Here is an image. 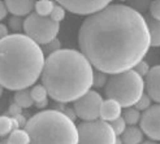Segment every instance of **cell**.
<instances>
[{"instance_id":"cell-21","label":"cell","mask_w":160,"mask_h":144,"mask_svg":"<svg viewBox=\"0 0 160 144\" xmlns=\"http://www.w3.org/2000/svg\"><path fill=\"white\" fill-rule=\"evenodd\" d=\"M30 94H31V98H33L34 103H38V101H42V100L47 99V95H48V92H47L46 87L43 84L33 86L31 90H30Z\"/></svg>"},{"instance_id":"cell-6","label":"cell","mask_w":160,"mask_h":144,"mask_svg":"<svg viewBox=\"0 0 160 144\" xmlns=\"http://www.w3.org/2000/svg\"><path fill=\"white\" fill-rule=\"evenodd\" d=\"M25 34L39 46H44L52 39L58 38L60 31V22L53 21L51 17H43L38 13H30L23 23Z\"/></svg>"},{"instance_id":"cell-31","label":"cell","mask_w":160,"mask_h":144,"mask_svg":"<svg viewBox=\"0 0 160 144\" xmlns=\"http://www.w3.org/2000/svg\"><path fill=\"white\" fill-rule=\"evenodd\" d=\"M20 113H22V108L18 105L17 103H12L11 104V107H9V109H8V114L7 116H9V117H13V116H16V114H20Z\"/></svg>"},{"instance_id":"cell-17","label":"cell","mask_w":160,"mask_h":144,"mask_svg":"<svg viewBox=\"0 0 160 144\" xmlns=\"http://www.w3.org/2000/svg\"><path fill=\"white\" fill-rule=\"evenodd\" d=\"M16 129H20V126L13 117L0 116V137H7Z\"/></svg>"},{"instance_id":"cell-39","label":"cell","mask_w":160,"mask_h":144,"mask_svg":"<svg viewBox=\"0 0 160 144\" xmlns=\"http://www.w3.org/2000/svg\"><path fill=\"white\" fill-rule=\"evenodd\" d=\"M3 89H4V87H3L2 84H0V96H2V94H3Z\"/></svg>"},{"instance_id":"cell-16","label":"cell","mask_w":160,"mask_h":144,"mask_svg":"<svg viewBox=\"0 0 160 144\" xmlns=\"http://www.w3.org/2000/svg\"><path fill=\"white\" fill-rule=\"evenodd\" d=\"M5 144H30V135L23 129H16L8 135Z\"/></svg>"},{"instance_id":"cell-35","label":"cell","mask_w":160,"mask_h":144,"mask_svg":"<svg viewBox=\"0 0 160 144\" xmlns=\"http://www.w3.org/2000/svg\"><path fill=\"white\" fill-rule=\"evenodd\" d=\"M9 35V31H8V27L5 25H3V23H0V41L2 39H4L5 36Z\"/></svg>"},{"instance_id":"cell-2","label":"cell","mask_w":160,"mask_h":144,"mask_svg":"<svg viewBox=\"0 0 160 144\" xmlns=\"http://www.w3.org/2000/svg\"><path fill=\"white\" fill-rule=\"evenodd\" d=\"M94 66L77 50H59L46 59L42 84L58 103L76 101L92 87Z\"/></svg>"},{"instance_id":"cell-8","label":"cell","mask_w":160,"mask_h":144,"mask_svg":"<svg viewBox=\"0 0 160 144\" xmlns=\"http://www.w3.org/2000/svg\"><path fill=\"white\" fill-rule=\"evenodd\" d=\"M102 104L103 99L100 94L90 90L74 101L73 109L76 110L78 118L83 119V121H95V119H98V117H100Z\"/></svg>"},{"instance_id":"cell-32","label":"cell","mask_w":160,"mask_h":144,"mask_svg":"<svg viewBox=\"0 0 160 144\" xmlns=\"http://www.w3.org/2000/svg\"><path fill=\"white\" fill-rule=\"evenodd\" d=\"M13 118L16 119V121H17V123H18V126H20V129H21V127H25V126H26V123H28V119H26V117L23 116L22 113L13 116Z\"/></svg>"},{"instance_id":"cell-18","label":"cell","mask_w":160,"mask_h":144,"mask_svg":"<svg viewBox=\"0 0 160 144\" xmlns=\"http://www.w3.org/2000/svg\"><path fill=\"white\" fill-rule=\"evenodd\" d=\"M14 103H17L21 108H30L34 104V100L31 98L30 90L23 89V90H18L14 94Z\"/></svg>"},{"instance_id":"cell-13","label":"cell","mask_w":160,"mask_h":144,"mask_svg":"<svg viewBox=\"0 0 160 144\" xmlns=\"http://www.w3.org/2000/svg\"><path fill=\"white\" fill-rule=\"evenodd\" d=\"M121 105L113 99H108L103 100L102 108H100V118L103 121L107 122H112L115 121L116 118L121 117Z\"/></svg>"},{"instance_id":"cell-22","label":"cell","mask_w":160,"mask_h":144,"mask_svg":"<svg viewBox=\"0 0 160 144\" xmlns=\"http://www.w3.org/2000/svg\"><path fill=\"white\" fill-rule=\"evenodd\" d=\"M108 82V77L106 73L103 71H94V78H92V87H97V89H100V87H106Z\"/></svg>"},{"instance_id":"cell-24","label":"cell","mask_w":160,"mask_h":144,"mask_svg":"<svg viewBox=\"0 0 160 144\" xmlns=\"http://www.w3.org/2000/svg\"><path fill=\"white\" fill-rule=\"evenodd\" d=\"M111 126H112V129H113L115 134L118 137V135H121V134L125 131V129H126V122H125L124 117H118V118L115 119V121L111 122Z\"/></svg>"},{"instance_id":"cell-27","label":"cell","mask_w":160,"mask_h":144,"mask_svg":"<svg viewBox=\"0 0 160 144\" xmlns=\"http://www.w3.org/2000/svg\"><path fill=\"white\" fill-rule=\"evenodd\" d=\"M134 107L137 108L139 112H142V110H147V109L151 107V98H150L147 94H143V95L141 96V99L137 101V104H135Z\"/></svg>"},{"instance_id":"cell-28","label":"cell","mask_w":160,"mask_h":144,"mask_svg":"<svg viewBox=\"0 0 160 144\" xmlns=\"http://www.w3.org/2000/svg\"><path fill=\"white\" fill-rule=\"evenodd\" d=\"M133 69L137 71V73H138L141 77L145 78V77L148 74V71H150V65H148V62H146L145 60H142V61H139Z\"/></svg>"},{"instance_id":"cell-34","label":"cell","mask_w":160,"mask_h":144,"mask_svg":"<svg viewBox=\"0 0 160 144\" xmlns=\"http://www.w3.org/2000/svg\"><path fill=\"white\" fill-rule=\"evenodd\" d=\"M62 112L67 114V117H69V118L72 119V121H74L76 117H77V114H76V110H74V109H72V108H65V109H64Z\"/></svg>"},{"instance_id":"cell-10","label":"cell","mask_w":160,"mask_h":144,"mask_svg":"<svg viewBox=\"0 0 160 144\" xmlns=\"http://www.w3.org/2000/svg\"><path fill=\"white\" fill-rule=\"evenodd\" d=\"M141 129L151 140H160V104L151 105L141 117Z\"/></svg>"},{"instance_id":"cell-14","label":"cell","mask_w":160,"mask_h":144,"mask_svg":"<svg viewBox=\"0 0 160 144\" xmlns=\"http://www.w3.org/2000/svg\"><path fill=\"white\" fill-rule=\"evenodd\" d=\"M121 140L124 144H141L143 142V131L137 126H129L121 134Z\"/></svg>"},{"instance_id":"cell-7","label":"cell","mask_w":160,"mask_h":144,"mask_svg":"<svg viewBox=\"0 0 160 144\" xmlns=\"http://www.w3.org/2000/svg\"><path fill=\"white\" fill-rule=\"evenodd\" d=\"M78 144H115L117 135L103 119L85 121L78 126Z\"/></svg>"},{"instance_id":"cell-4","label":"cell","mask_w":160,"mask_h":144,"mask_svg":"<svg viewBox=\"0 0 160 144\" xmlns=\"http://www.w3.org/2000/svg\"><path fill=\"white\" fill-rule=\"evenodd\" d=\"M30 144H78V127L61 110L50 109L34 114L25 126Z\"/></svg>"},{"instance_id":"cell-37","label":"cell","mask_w":160,"mask_h":144,"mask_svg":"<svg viewBox=\"0 0 160 144\" xmlns=\"http://www.w3.org/2000/svg\"><path fill=\"white\" fill-rule=\"evenodd\" d=\"M141 144H158L155 140H147V142H142Z\"/></svg>"},{"instance_id":"cell-36","label":"cell","mask_w":160,"mask_h":144,"mask_svg":"<svg viewBox=\"0 0 160 144\" xmlns=\"http://www.w3.org/2000/svg\"><path fill=\"white\" fill-rule=\"evenodd\" d=\"M47 105H48V100H47V99H44V100H42V101L35 103V107H37L38 109H43V108H46Z\"/></svg>"},{"instance_id":"cell-15","label":"cell","mask_w":160,"mask_h":144,"mask_svg":"<svg viewBox=\"0 0 160 144\" xmlns=\"http://www.w3.org/2000/svg\"><path fill=\"white\" fill-rule=\"evenodd\" d=\"M146 22L151 36V47H160V20L154 18L152 16H146Z\"/></svg>"},{"instance_id":"cell-23","label":"cell","mask_w":160,"mask_h":144,"mask_svg":"<svg viewBox=\"0 0 160 144\" xmlns=\"http://www.w3.org/2000/svg\"><path fill=\"white\" fill-rule=\"evenodd\" d=\"M151 3H152L151 0H132V3H130L129 7H132L133 9H135L137 12L142 13V12L150 9Z\"/></svg>"},{"instance_id":"cell-38","label":"cell","mask_w":160,"mask_h":144,"mask_svg":"<svg viewBox=\"0 0 160 144\" xmlns=\"http://www.w3.org/2000/svg\"><path fill=\"white\" fill-rule=\"evenodd\" d=\"M115 144H124V143H122L121 138H118V137H117V138H116V143H115Z\"/></svg>"},{"instance_id":"cell-3","label":"cell","mask_w":160,"mask_h":144,"mask_svg":"<svg viewBox=\"0 0 160 144\" xmlns=\"http://www.w3.org/2000/svg\"><path fill=\"white\" fill-rule=\"evenodd\" d=\"M44 52L26 34H12L0 41V84L7 90L29 89L42 75Z\"/></svg>"},{"instance_id":"cell-33","label":"cell","mask_w":160,"mask_h":144,"mask_svg":"<svg viewBox=\"0 0 160 144\" xmlns=\"http://www.w3.org/2000/svg\"><path fill=\"white\" fill-rule=\"evenodd\" d=\"M7 14H8V8H7L5 3H4V2H2V0H0V21H2V20H4Z\"/></svg>"},{"instance_id":"cell-40","label":"cell","mask_w":160,"mask_h":144,"mask_svg":"<svg viewBox=\"0 0 160 144\" xmlns=\"http://www.w3.org/2000/svg\"><path fill=\"white\" fill-rule=\"evenodd\" d=\"M122 2H125V0H122Z\"/></svg>"},{"instance_id":"cell-5","label":"cell","mask_w":160,"mask_h":144,"mask_svg":"<svg viewBox=\"0 0 160 144\" xmlns=\"http://www.w3.org/2000/svg\"><path fill=\"white\" fill-rule=\"evenodd\" d=\"M108 99L116 100L122 108H130L137 104L145 94V79L134 69L112 74L104 87Z\"/></svg>"},{"instance_id":"cell-30","label":"cell","mask_w":160,"mask_h":144,"mask_svg":"<svg viewBox=\"0 0 160 144\" xmlns=\"http://www.w3.org/2000/svg\"><path fill=\"white\" fill-rule=\"evenodd\" d=\"M150 13L154 18L160 20V0H154L150 7Z\"/></svg>"},{"instance_id":"cell-11","label":"cell","mask_w":160,"mask_h":144,"mask_svg":"<svg viewBox=\"0 0 160 144\" xmlns=\"http://www.w3.org/2000/svg\"><path fill=\"white\" fill-rule=\"evenodd\" d=\"M145 89L151 100L160 104V65L150 69L145 77Z\"/></svg>"},{"instance_id":"cell-19","label":"cell","mask_w":160,"mask_h":144,"mask_svg":"<svg viewBox=\"0 0 160 144\" xmlns=\"http://www.w3.org/2000/svg\"><path fill=\"white\" fill-rule=\"evenodd\" d=\"M55 2L53 0H38L35 3V13L43 17H50L55 8Z\"/></svg>"},{"instance_id":"cell-20","label":"cell","mask_w":160,"mask_h":144,"mask_svg":"<svg viewBox=\"0 0 160 144\" xmlns=\"http://www.w3.org/2000/svg\"><path fill=\"white\" fill-rule=\"evenodd\" d=\"M141 112L137 108H128L124 112V119L126 125H130V126H135L138 122H141Z\"/></svg>"},{"instance_id":"cell-26","label":"cell","mask_w":160,"mask_h":144,"mask_svg":"<svg viewBox=\"0 0 160 144\" xmlns=\"http://www.w3.org/2000/svg\"><path fill=\"white\" fill-rule=\"evenodd\" d=\"M42 50H43V52L51 55V53H53V52H56V51L61 50V43H60V41H59L58 38H55V39H52L51 42H48L47 44H44V47L42 48Z\"/></svg>"},{"instance_id":"cell-29","label":"cell","mask_w":160,"mask_h":144,"mask_svg":"<svg viewBox=\"0 0 160 144\" xmlns=\"http://www.w3.org/2000/svg\"><path fill=\"white\" fill-rule=\"evenodd\" d=\"M23 23H25V21H23L21 17H18V16H13V17L9 20V27L13 31H21L23 29Z\"/></svg>"},{"instance_id":"cell-25","label":"cell","mask_w":160,"mask_h":144,"mask_svg":"<svg viewBox=\"0 0 160 144\" xmlns=\"http://www.w3.org/2000/svg\"><path fill=\"white\" fill-rule=\"evenodd\" d=\"M65 11L67 9L64 7H61L60 4H56L52 13L50 14V17L56 22H60V21H62L64 18H65Z\"/></svg>"},{"instance_id":"cell-9","label":"cell","mask_w":160,"mask_h":144,"mask_svg":"<svg viewBox=\"0 0 160 144\" xmlns=\"http://www.w3.org/2000/svg\"><path fill=\"white\" fill-rule=\"evenodd\" d=\"M56 2L70 13L90 16L104 9L112 0H56Z\"/></svg>"},{"instance_id":"cell-1","label":"cell","mask_w":160,"mask_h":144,"mask_svg":"<svg viewBox=\"0 0 160 144\" xmlns=\"http://www.w3.org/2000/svg\"><path fill=\"white\" fill-rule=\"evenodd\" d=\"M78 44L95 69L112 75L142 61L151 36L142 13L129 5L112 4L82 22Z\"/></svg>"},{"instance_id":"cell-12","label":"cell","mask_w":160,"mask_h":144,"mask_svg":"<svg viewBox=\"0 0 160 144\" xmlns=\"http://www.w3.org/2000/svg\"><path fill=\"white\" fill-rule=\"evenodd\" d=\"M5 5L8 8V12L18 17L29 16L35 8L34 0H5Z\"/></svg>"}]
</instances>
